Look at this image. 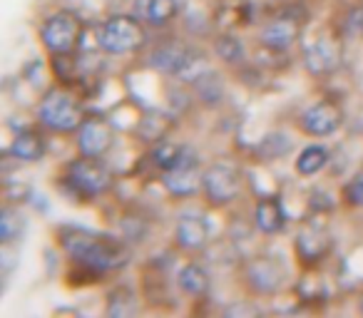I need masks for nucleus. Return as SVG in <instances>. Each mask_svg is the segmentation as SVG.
Here are the masks:
<instances>
[{
	"label": "nucleus",
	"mask_w": 363,
	"mask_h": 318,
	"mask_svg": "<svg viewBox=\"0 0 363 318\" xmlns=\"http://www.w3.org/2000/svg\"><path fill=\"white\" fill-rule=\"evenodd\" d=\"M135 16L152 28H167L179 16V0H135Z\"/></svg>",
	"instance_id": "obj_17"
},
{
	"label": "nucleus",
	"mask_w": 363,
	"mask_h": 318,
	"mask_svg": "<svg viewBox=\"0 0 363 318\" xmlns=\"http://www.w3.org/2000/svg\"><path fill=\"white\" fill-rule=\"evenodd\" d=\"M204 169L199 164V154L192 147H184L174 167L162 172V184L172 197H194L202 189Z\"/></svg>",
	"instance_id": "obj_8"
},
{
	"label": "nucleus",
	"mask_w": 363,
	"mask_h": 318,
	"mask_svg": "<svg viewBox=\"0 0 363 318\" xmlns=\"http://www.w3.org/2000/svg\"><path fill=\"white\" fill-rule=\"evenodd\" d=\"M341 57H343L341 40L333 35H321L303 50V67L308 70V75L323 77L338 70Z\"/></svg>",
	"instance_id": "obj_13"
},
{
	"label": "nucleus",
	"mask_w": 363,
	"mask_h": 318,
	"mask_svg": "<svg viewBox=\"0 0 363 318\" xmlns=\"http://www.w3.org/2000/svg\"><path fill=\"white\" fill-rule=\"evenodd\" d=\"M40 40L50 55H72L82 40V21L72 11H57L40 25Z\"/></svg>",
	"instance_id": "obj_6"
},
{
	"label": "nucleus",
	"mask_w": 363,
	"mask_h": 318,
	"mask_svg": "<svg viewBox=\"0 0 363 318\" xmlns=\"http://www.w3.org/2000/svg\"><path fill=\"white\" fill-rule=\"evenodd\" d=\"M244 187L242 169L232 162H212L204 169L202 192L212 207H229L239 199Z\"/></svg>",
	"instance_id": "obj_7"
},
{
	"label": "nucleus",
	"mask_w": 363,
	"mask_h": 318,
	"mask_svg": "<svg viewBox=\"0 0 363 318\" xmlns=\"http://www.w3.org/2000/svg\"><path fill=\"white\" fill-rule=\"evenodd\" d=\"M338 35L343 40H363V6H353L343 13L338 23Z\"/></svg>",
	"instance_id": "obj_26"
},
{
	"label": "nucleus",
	"mask_w": 363,
	"mask_h": 318,
	"mask_svg": "<svg viewBox=\"0 0 363 318\" xmlns=\"http://www.w3.org/2000/svg\"><path fill=\"white\" fill-rule=\"evenodd\" d=\"M77 135V149L85 157H105L115 144V127L107 117H85Z\"/></svg>",
	"instance_id": "obj_12"
},
{
	"label": "nucleus",
	"mask_w": 363,
	"mask_h": 318,
	"mask_svg": "<svg viewBox=\"0 0 363 318\" xmlns=\"http://www.w3.org/2000/svg\"><path fill=\"white\" fill-rule=\"evenodd\" d=\"M303 30V21L294 13H281L274 21H269L259 33V42L269 52H286L298 42Z\"/></svg>",
	"instance_id": "obj_11"
},
{
	"label": "nucleus",
	"mask_w": 363,
	"mask_h": 318,
	"mask_svg": "<svg viewBox=\"0 0 363 318\" xmlns=\"http://www.w3.org/2000/svg\"><path fill=\"white\" fill-rule=\"evenodd\" d=\"M137 313V296L132 288L120 286L107 298V316H135Z\"/></svg>",
	"instance_id": "obj_24"
},
{
	"label": "nucleus",
	"mask_w": 363,
	"mask_h": 318,
	"mask_svg": "<svg viewBox=\"0 0 363 318\" xmlns=\"http://www.w3.org/2000/svg\"><path fill=\"white\" fill-rule=\"evenodd\" d=\"M43 154H45V140L33 130L18 132V135L13 137L11 147H8V157H13L16 162H23V164L40 162Z\"/></svg>",
	"instance_id": "obj_18"
},
{
	"label": "nucleus",
	"mask_w": 363,
	"mask_h": 318,
	"mask_svg": "<svg viewBox=\"0 0 363 318\" xmlns=\"http://www.w3.org/2000/svg\"><path fill=\"white\" fill-rule=\"evenodd\" d=\"M214 52H217L219 60H224L227 65H239V62L247 60V45H244L242 38L232 35V33L217 35V40H214Z\"/></svg>",
	"instance_id": "obj_22"
},
{
	"label": "nucleus",
	"mask_w": 363,
	"mask_h": 318,
	"mask_svg": "<svg viewBox=\"0 0 363 318\" xmlns=\"http://www.w3.org/2000/svg\"><path fill=\"white\" fill-rule=\"evenodd\" d=\"M23 232H26V217L21 214V209L3 207V212H0V239H3V244H8V246L16 244L23 237Z\"/></svg>",
	"instance_id": "obj_23"
},
{
	"label": "nucleus",
	"mask_w": 363,
	"mask_h": 318,
	"mask_svg": "<svg viewBox=\"0 0 363 318\" xmlns=\"http://www.w3.org/2000/svg\"><path fill=\"white\" fill-rule=\"evenodd\" d=\"M147 65L162 75L179 77L184 82H194L204 72L202 52H197L192 45H184L179 40L160 42L147 55Z\"/></svg>",
	"instance_id": "obj_3"
},
{
	"label": "nucleus",
	"mask_w": 363,
	"mask_h": 318,
	"mask_svg": "<svg viewBox=\"0 0 363 318\" xmlns=\"http://www.w3.org/2000/svg\"><path fill=\"white\" fill-rule=\"evenodd\" d=\"M194 85V92L197 97L204 102L207 107H214L222 102L224 97V82H222V75H217L214 70H204L197 80L192 82Z\"/></svg>",
	"instance_id": "obj_21"
},
{
	"label": "nucleus",
	"mask_w": 363,
	"mask_h": 318,
	"mask_svg": "<svg viewBox=\"0 0 363 318\" xmlns=\"http://www.w3.org/2000/svg\"><path fill=\"white\" fill-rule=\"evenodd\" d=\"M343 199H346L351 207L363 209V169L356 177L346 182V187H343Z\"/></svg>",
	"instance_id": "obj_28"
},
{
	"label": "nucleus",
	"mask_w": 363,
	"mask_h": 318,
	"mask_svg": "<svg viewBox=\"0 0 363 318\" xmlns=\"http://www.w3.org/2000/svg\"><path fill=\"white\" fill-rule=\"evenodd\" d=\"M259 157H264V162H274L279 157H286L291 152V140L284 132H272L257 144Z\"/></svg>",
	"instance_id": "obj_25"
},
{
	"label": "nucleus",
	"mask_w": 363,
	"mask_h": 318,
	"mask_svg": "<svg viewBox=\"0 0 363 318\" xmlns=\"http://www.w3.org/2000/svg\"><path fill=\"white\" fill-rule=\"evenodd\" d=\"M254 227L257 232L267 234V237H274V234H281L284 227H286V209H284V202L279 197H264L254 204Z\"/></svg>",
	"instance_id": "obj_16"
},
{
	"label": "nucleus",
	"mask_w": 363,
	"mask_h": 318,
	"mask_svg": "<svg viewBox=\"0 0 363 318\" xmlns=\"http://www.w3.org/2000/svg\"><path fill=\"white\" fill-rule=\"evenodd\" d=\"M294 246H296L298 259L303 263H308V266H313V263L323 261L326 254L331 251V237L318 222H306L301 227V232L296 234Z\"/></svg>",
	"instance_id": "obj_15"
},
{
	"label": "nucleus",
	"mask_w": 363,
	"mask_h": 318,
	"mask_svg": "<svg viewBox=\"0 0 363 318\" xmlns=\"http://www.w3.org/2000/svg\"><path fill=\"white\" fill-rule=\"evenodd\" d=\"M147 23L132 13V16H110L97 28L95 42L107 55H130L145 47L147 42Z\"/></svg>",
	"instance_id": "obj_2"
},
{
	"label": "nucleus",
	"mask_w": 363,
	"mask_h": 318,
	"mask_svg": "<svg viewBox=\"0 0 363 318\" xmlns=\"http://www.w3.org/2000/svg\"><path fill=\"white\" fill-rule=\"evenodd\" d=\"M112 172L100 162V157H85L67 164L65 177H62V187L77 199H97L112 189Z\"/></svg>",
	"instance_id": "obj_4"
},
{
	"label": "nucleus",
	"mask_w": 363,
	"mask_h": 318,
	"mask_svg": "<svg viewBox=\"0 0 363 318\" xmlns=\"http://www.w3.org/2000/svg\"><path fill=\"white\" fill-rule=\"evenodd\" d=\"M328 162H331V154H328V149L323 144H308L303 147L301 152H298L296 157V172L301 174V177H313V174L323 172V169L328 167Z\"/></svg>",
	"instance_id": "obj_20"
},
{
	"label": "nucleus",
	"mask_w": 363,
	"mask_h": 318,
	"mask_svg": "<svg viewBox=\"0 0 363 318\" xmlns=\"http://www.w3.org/2000/svg\"><path fill=\"white\" fill-rule=\"evenodd\" d=\"M286 266L277 256H257L244 268V278H247L249 288L254 293H259V296L279 293L284 288V283H286Z\"/></svg>",
	"instance_id": "obj_9"
},
{
	"label": "nucleus",
	"mask_w": 363,
	"mask_h": 318,
	"mask_svg": "<svg viewBox=\"0 0 363 318\" xmlns=\"http://www.w3.org/2000/svg\"><path fill=\"white\" fill-rule=\"evenodd\" d=\"M209 237H212V229H209V222L199 214H182L174 224V244L182 249V251L197 254L204 251L209 244Z\"/></svg>",
	"instance_id": "obj_14"
},
{
	"label": "nucleus",
	"mask_w": 363,
	"mask_h": 318,
	"mask_svg": "<svg viewBox=\"0 0 363 318\" xmlns=\"http://www.w3.org/2000/svg\"><path fill=\"white\" fill-rule=\"evenodd\" d=\"M182 152H184V147H182V144H174V142L162 140L160 144L152 149V164H155L160 172H167V169L177 164V159L182 157Z\"/></svg>",
	"instance_id": "obj_27"
},
{
	"label": "nucleus",
	"mask_w": 363,
	"mask_h": 318,
	"mask_svg": "<svg viewBox=\"0 0 363 318\" xmlns=\"http://www.w3.org/2000/svg\"><path fill=\"white\" fill-rule=\"evenodd\" d=\"M177 286L187 296L202 298L209 293V286H212V278H209V271L202 266V263H184V266L177 271Z\"/></svg>",
	"instance_id": "obj_19"
},
{
	"label": "nucleus",
	"mask_w": 363,
	"mask_h": 318,
	"mask_svg": "<svg viewBox=\"0 0 363 318\" xmlns=\"http://www.w3.org/2000/svg\"><path fill=\"white\" fill-rule=\"evenodd\" d=\"M38 122L57 135H70V132L80 130V125L85 122V110L72 92L55 87V90L45 92V97L38 105Z\"/></svg>",
	"instance_id": "obj_5"
},
{
	"label": "nucleus",
	"mask_w": 363,
	"mask_h": 318,
	"mask_svg": "<svg viewBox=\"0 0 363 318\" xmlns=\"http://www.w3.org/2000/svg\"><path fill=\"white\" fill-rule=\"evenodd\" d=\"M343 125V107L336 100H318L301 112L298 127L308 137H328Z\"/></svg>",
	"instance_id": "obj_10"
},
{
	"label": "nucleus",
	"mask_w": 363,
	"mask_h": 318,
	"mask_svg": "<svg viewBox=\"0 0 363 318\" xmlns=\"http://www.w3.org/2000/svg\"><path fill=\"white\" fill-rule=\"evenodd\" d=\"M57 242L72 261L97 273L117 271L130 261V249L122 239L90 232V229L62 227L57 232Z\"/></svg>",
	"instance_id": "obj_1"
}]
</instances>
